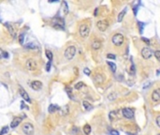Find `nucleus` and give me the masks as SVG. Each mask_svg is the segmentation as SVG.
<instances>
[{"label":"nucleus","instance_id":"58836bf2","mask_svg":"<svg viewBox=\"0 0 160 135\" xmlns=\"http://www.w3.org/2000/svg\"><path fill=\"white\" fill-rule=\"evenodd\" d=\"M2 57H3V50L0 48V59L2 58Z\"/></svg>","mask_w":160,"mask_h":135},{"label":"nucleus","instance_id":"7ed1b4c3","mask_svg":"<svg viewBox=\"0 0 160 135\" xmlns=\"http://www.w3.org/2000/svg\"><path fill=\"white\" fill-rule=\"evenodd\" d=\"M111 41L116 46H121L124 43V36H123L122 34H115L111 38Z\"/></svg>","mask_w":160,"mask_h":135},{"label":"nucleus","instance_id":"e433bc0d","mask_svg":"<svg viewBox=\"0 0 160 135\" xmlns=\"http://www.w3.org/2000/svg\"><path fill=\"white\" fill-rule=\"evenodd\" d=\"M142 41H145V42H146L148 45L150 44V41H149V40H147L146 38H142Z\"/></svg>","mask_w":160,"mask_h":135},{"label":"nucleus","instance_id":"4be33fe9","mask_svg":"<svg viewBox=\"0 0 160 135\" xmlns=\"http://www.w3.org/2000/svg\"><path fill=\"white\" fill-rule=\"evenodd\" d=\"M107 64L110 66V68H111V70L112 72H115L116 71V65L114 63H112V62H107Z\"/></svg>","mask_w":160,"mask_h":135},{"label":"nucleus","instance_id":"f03ea898","mask_svg":"<svg viewBox=\"0 0 160 135\" xmlns=\"http://www.w3.org/2000/svg\"><path fill=\"white\" fill-rule=\"evenodd\" d=\"M76 54V48L74 46H68L65 51V57L67 60H71Z\"/></svg>","mask_w":160,"mask_h":135},{"label":"nucleus","instance_id":"f3484780","mask_svg":"<svg viewBox=\"0 0 160 135\" xmlns=\"http://www.w3.org/2000/svg\"><path fill=\"white\" fill-rule=\"evenodd\" d=\"M100 47H101V42H100L99 41H93V43H92V48H93L94 50H98Z\"/></svg>","mask_w":160,"mask_h":135},{"label":"nucleus","instance_id":"20e7f679","mask_svg":"<svg viewBox=\"0 0 160 135\" xmlns=\"http://www.w3.org/2000/svg\"><path fill=\"white\" fill-rule=\"evenodd\" d=\"M22 131L25 135H33L34 134V127L31 123H25L22 126Z\"/></svg>","mask_w":160,"mask_h":135},{"label":"nucleus","instance_id":"ddd939ff","mask_svg":"<svg viewBox=\"0 0 160 135\" xmlns=\"http://www.w3.org/2000/svg\"><path fill=\"white\" fill-rule=\"evenodd\" d=\"M21 122H22V118H21V117H15V118L12 120V122H11L10 128H16V127H18L20 125Z\"/></svg>","mask_w":160,"mask_h":135},{"label":"nucleus","instance_id":"393cba45","mask_svg":"<svg viewBox=\"0 0 160 135\" xmlns=\"http://www.w3.org/2000/svg\"><path fill=\"white\" fill-rule=\"evenodd\" d=\"M83 86H84V83H82V82H79V83H77L75 85V89L80 90L81 88L83 87Z\"/></svg>","mask_w":160,"mask_h":135},{"label":"nucleus","instance_id":"39448f33","mask_svg":"<svg viewBox=\"0 0 160 135\" xmlns=\"http://www.w3.org/2000/svg\"><path fill=\"white\" fill-rule=\"evenodd\" d=\"M89 33H90V27L87 25H82L80 26V35L82 36V38H86L89 36Z\"/></svg>","mask_w":160,"mask_h":135},{"label":"nucleus","instance_id":"a19ab883","mask_svg":"<svg viewBox=\"0 0 160 135\" xmlns=\"http://www.w3.org/2000/svg\"><path fill=\"white\" fill-rule=\"evenodd\" d=\"M95 16H98V9H96V11H95Z\"/></svg>","mask_w":160,"mask_h":135},{"label":"nucleus","instance_id":"f257e3e1","mask_svg":"<svg viewBox=\"0 0 160 135\" xmlns=\"http://www.w3.org/2000/svg\"><path fill=\"white\" fill-rule=\"evenodd\" d=\"M52 26L55 29L59 30H64L65 29V22L64 20L60 17H55L54 19H53L52 21Z\"/></svg>","mask_w":160,"mask_h":135},{"label":"nucleus","instance_id":"1a4fd4ad","mask_svg":"<svg viewBox=\"0 0 160 135\" xmlns=\"http://www.w3.org/2000/svg\"><path fill=\"white\" fill-rule=\"evenodd\" d=\"M96 26H98V28L100 30V31H106L107 28H108V26H109V24L106 22V21H98V22H96Z\"/></svg>","mask_w":160,"mask_h":135},{"label":"nucleus","instance_id":"2eb2a0df","mask_svg":"<svg viewBox=\"0 0 160 135\" xmlns=\"http://www.w3.org/2000/svg\"><path fill=\"white\" fill-rule=\"evenodd\" d=\"M104 80H105V78L102 74H99V73H98V74L95 75V81H96V83H102L103 82H104Z\"/></svg>","mask_w":160,"mask_h":135},{"label":"nucleus","instance_id":"aec40b11","mask_svg":"<svg viewBox=\"0 0 160 135\" xmlns=\"http://www.w3.org/2000/svg\"><path fill=\"white\" fill-rule=\"evenodd\" d=\"M125 13H127V9H124L123 11H121L120 14L118 15V22H122L123 19H124V15H125Z\"/></svg>","mask_w":160,"mask_h":135},{"label":"nucleus","instance_id":"4468645a","mask_svg":"<svg viewBox=\"0 0 160 135\" xmlns=\"http://www.w3.org/2000/svg\"><path fill=\"white\" fill-rule=\"evenodd\" d=\"M59 112H60V115H63V116H65V115H68V113H69L68 105L63 106V108L59 109Z\"/></svg>","mask_w":160,"mask_h":135},{"label":"nucleus","instance_id":"9d476101","mask_svg":"<svg viewBox=\"0 0 160 135\" xmlns=\"http://www.w3.org/2000/svg\"><path fill=\"white\" fill-rule=\"evenodd\" d=\"M30 87L35 91H38L42 88V83L40 81H33L30 83Z\"/></svg>","mask_w":160,"mask_h":135},{"label":"nucleus","instance_id":"f704fd0d","mask_svg":"<svg viewBox=\"0 0 160 135\" xmlns=\"http://www.w3.org/2000/svg\"><path fill=\"white\" fill-rule=\"evenodd\" d=\"M46 70L47 71H50V70H51V62H49V63L46 65Z\"/></svg>","mask_w":160,"mask_h":135},{"label":"nucleus","instance_id":"4c0bfd02","mask_svg":"<svg viewBox=\"0 0 160 135\" xmlns=\"http://www.w3.org/2000/svg\"><path fill=\"white\" fill-rule=\"evenodd\" d=\"M8 56H9V54H8L7 52H3V57H5V58H7Z\"/></svg>","mask_w":160,"mask_h":135},{"label":"nucleus","instance_id":"9b49d317","mask_svg":"<svg viewBox=\"0 0 160 135\" xmlns=\"http://www.w3.org/2000/svg\"><path fill=\"white\" fill-rule=\"evenodd\" d=\"M152 100L153 102H158L160 100V92L159 89H156L152 94Z\"/></svg>","mask_w":160,"mask_h":135},{"label":"nucleus","instance_id":"c756f323","mask_svg":"<svg viewBox=\"0 0 160 135\" xmlns=\"http://www.w3.org/2000/svg\"><path fill=\"white\" fill-rule=\"evenodd\" d=\"M83 72H84L85 75H90V74H91V70H89L88 68H84V69H83Z\"/></svg>","mask_w":160,"mask_h":135},{"label":"nucleus","instance_id":"5701e85b","mask_svg":"<svg viewBox=\"0 0 160 135\" xmlns=\"http://www.w3.org/2000/svg\"><path fill=\"white\" fill-rule=\"evenodd\" d=\"M109 117H110V120H111V121H113V120L116 118V112L115 111H112V112L110 113Z\"/></svg>","mask_w":160,"mask_h":135},{"label":"nucleus","instance_id":"a878e982","mask_svg":"<svg viewBox=\"0 0 160 135\" xmlns=\"http://www.w3.org/2000/svg\"><path fill=\"white\" fill-rule=\"evenodd\" d=\"M9 131V127L8 126H6V127H4V128L0 131V135H4V134H6V133Z\"/></svg>","mask_w":160,"mask_h":135},{"label":"nucleus","instance_id":"423d86ee","mask_svg":"<svg viewBox=\"0 0 160 135\" xmlns=\"http://www.w3.org/2000/svg\"><path fill=\"white\" fill-rule=\"evenodd\" d=\"M25 65H26L27 70H30V71H33V70H36L38 69V64H37V62L34 59H28L26 61Z\"/></svg>","mask_w":160,"mask_h":135},{"label":"nucleus","instance_id":"bb28decb","mask_svg":"<svg viewBox=\"0 0 160 135\" xmlns=\"http://www.w3.org/2000/svg\"><path fill=\"white\" fill-rule=\"evenodd\" d=\"M116 97H117V95H116L115 93H111V94H110L109 96H108V99H109L110 100H114V99H116Z\"/></svg>","mask_w":160,"mask_h":135},{"label":"nucleus","instance_id":"cd10ccee","mask_svg":"<svg viewBox=\"0 0 160 135\" xmlns=\"http://www.w3.org/2000/svg\"><path fill=\"white\" fill-rule=\"evenodd\" d=\"M24 40H25V33L20 34V36H19V41H20L21 44H24Z\"/></svg>","mask_w":160,"mask_h":135},{"label":"nucleus","instance_id":"6e6552de","mask_svg":"<svg viewBox=\"0 0 160 135\" xmlns=\"http://www.w3.org/2000/svg\"><path fill=\"white\" fill-rule=\"evenodd\" d=\"M122 114L125 118L128 119H132L134 117V111L130 108H124L122 110Z\"/></svg>","mask_w":160,"mask_h":135},{"label":"nucleus","instance_id":"6ab92c4d","mask_svg":"<svg viewBox=\"0 0 160 135\" xmlns=\"http://www.w3.org/2000/svg\"><path fill=\"white\" fill-rule=\"evenodd\" d=\"M5 25H6V26L8 27V29H9V33L11 34V36L15 38V36H16V35H15V31H14V29H13V27H12V25H9V24H8V22H6Z\"/></svg>","mask_w":160,"mask_h":135},{"label":"nucleus","instance_id":"2f4dec72","mask_svg":"<svg viewBox=\"0 0 160 135\" xmlns=\"http://www.w3.org/2000/svg\"><path fill=\"white\" fill-rule=\"evenodd\" d=\"M107 57L110 59H115L116 58V55L115 54H107Z\"/></svg>","mask_w":160,"mask_h":135},{"label":"nucleus","instance_id":"dca6fc26","mask_svg":"<svg viewBox=\"0 0 160 135\" xmlns=\"http://www.w3.org/2000/svg\"><path fill=\"white\" fill-rule=\"evenodd\" d=\"M59 106L58 105H54V104H51V105L49 106V108H48V111H49V113H51V114H53V113H55L56 111H59Z\"/></svg>","mask_w":160,"mask_h":135},{"label":"nucleus","instance_id":"a211bd4d","mask_svg":"<svg viewBox=\"0 0 160 135\" xmlns=\"http://www.w3.org/2000/svg\"><path fill=\"white\" fill-rule=\"evenodd\" d=\"M82 105H83V108H84L86 111H90L93 109V105H91V104L89 103L88 101H86V100H84L83 102H82Z\"/></svg>","mask_w":160,"mask_h":135},{"label":"nucleus","instance_id":"ea45409f","mask_svg":"<svg viewBox=\"0 0 160 135\" xmlns=\"http://www.w3.org/2000/svg\"><path fill=\"white\" fill-rule=\"evenodd\" d=\"M150 85H151V83H149V82H148V83H147V85H144V86H143V88H144V89H145V88L148 87V86H149Z\"/></svg>","mask_w":160,"mask_h":135},{"label":"nucleus","instance_id":"b1692460","mask_svg":"<svg viewBox=\"0 0 160 135\" xmlns=\"http://www.w3.org/2000/svg\"><path fill=\"white\" fill-rule=\"evenodd\" d=\"M46 56L48 57V59L50 60V62H51L52 60H53V53L51 52V51H49V50H46Z\"/></svg>","mask_w":160,"mask_h":135},{"label":"nucleus","instance_id":"f8f14e48","mask_svg":"<svg viewBox=\"0 0 160 135\" xmlns=\"http://www.w3.org/2000/svg\"><path fill=\"white\" fill-rule=\"evenodd\" d=\"M20 95H21V97L25 99V101H27V102H30V101H31L30 97H29V95L27 94V92H25L22 88H20Z\"/></svg>","mask_w":160,"mask_h":135},{"label":"nucleus","instance_id":"473e14b6","mask_svg":"<svg viewBox=\"0 0 160 135\" xmlns=\"http://www.w3.org/2000/svg\"><path fill=\"white\" fill-rule=\"evenodd\" d=\"M155 55H156L157 60H160V51H158V50L156 51V52H155Z\"/></svg>","mask_w":160,"mask_h":135},{"label":"nucleus","instance_id":"72a5a7b5","mask_svg":"<svg viewBox=\"0 0 160 135\" xmlns=\"http://www.w3.org/2000/svg\"><path fill=\"white\" fill-rule=\"evenodd\" d=\"M156 125H157L158 128L160 127V115H158V116L156 117Z\"/></svg>","mask_w":160,"mask_h":135},{"label":"nucleus","instance_id":"0eeeda50","mask_svg":"<svg viewBox=\"0 0 160 135\" xmlns=\"http://www.w3.org/2000/svg\"><path fill=\"white\" fill-rule=\"evenodd\" d=\"M153 55V51L149 47H144L141 50V56L144 59H149Z\"/></svg>","mask_w":160,"mask_h":135},{"label":"nucleus","instance_id":"c85d7f7f","mask_svg":"<svg viewBox=\"0 0 160 135\" xmlns=\"http://www.w3.org/2000/svg\"><path fill=\"white\" fill-rule=\"evenodd\" d=\"M138 25H140V33H142V30H143V26L145 25V24H143V22H138Z\"/></svg>","mask_w":160,"mask_h":135},{"label":"nucleus","instance_id":"c9c22d12","mask_svg":"<svg viewBox=\"0 0 160 135\" xmlns=\"http://www.w3.org/2000/svg\"><path fill=\"white\" fill-rule=\"evenodd\" d=\"M111 135H119V132L117 131H111Z\"/></svg>","mask_w":160,"mask_h":135},{"label":"nucleus","instance_id":"7c9ffc66","mask_svg":"<svg viewBox=\"0 0 160 135\" xmlns=\"http://www.w3.org/2000/svg\"><path fill=\"white\" fill-rule=\"evenodd\" d=\"M25 47H26V48H30V49H35L36 46L33 44V43H28V44L25 45Z\"/></svg>","mask_w":160,"mask_h":135},{"label":"nucleus","instance_id":"79ce46f5","mask_svg":"<svg viewBox=\"0 0 160 135\" xmlns=\"http://www.w3.org/2000/svg\"><path fill=\"white\" fill-rule=\"evenodd\" d=\"M157 135H159V134H157Z\"/></svg>","mask_w":160,"mask_h":135},{"label":"nucleus","instance_id":"412c9836","mask_svg":"<svg viewBox=\"0 0 160 135\" xmlns=\"http://www.w3.org/2000/svg\"><path fill=\"white\" fill-rule=\"evenodd\" d=\"M83 131H84L85 134H90V132H91V127L89 126L88 124L87 125H85L84 127H83Z\"/></svg>","mask_w":160,"mask_h":135}]
</instances>
